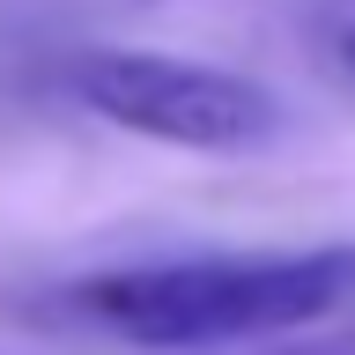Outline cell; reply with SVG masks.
Segmentation results:
<instances>
[{"label":"cell","mask_w":355,"mask_h":355,"mask_svg":"<svg viewBox=\"0 0 355 355\" xmlns=\"http://www.w3.org/2000/svg\"><path fill=\"white\" fill-rule=\"evenodd\" d=\"M333 44H340V67H348V74H355V15L340 22V37H333Z\"/></svg>","instance_id":"277c9868"},{"label":"cell","mask_w":355,"mask_h":355,"mask_svg":"<svg viewBox=\"0 0 355 355\" xmlns=\"http://www.w3.org/2000/svg\"><path fill=\"white\" fill-rule=\"evenodd\" d=\"M266 355H355V333H348V340H304V348H266Z\"/></svg>","instance_id":"3957f363"},{"label":"cell","mask_w":355,"mask_h":355,"mask_svg":"<svg viewBox=\"0 0 355 355\" xmlns=\"http://www.w3.org/2000/svg\"><path fill=\"white\" fill-rule=\"evenodd\" d=\"M74 96L96 119L163 141V148H200V155H237L259 148L266 133L282 126L274 89L244 82L230 67H200V60H171V52H82L74 60Z\"/></svg>","instance_id":"7a4b0ae2"},{"label":"cell","mask_w":355,"mask_h":355,"mask_svg":"<svg viewBox=\"0 0 355 355\" xmlns=\"http://www.w3.org/2000/svg\"><path fill=\"white\" fill-rule=\"evenodd\" d=\"M355 296V252H244V259H171L96 274L74 288V311L89 326L119 333L133 348H230V340H274L333 304Z\"/></svg>","instance_id":"6da1fadb"}]
</instances>
